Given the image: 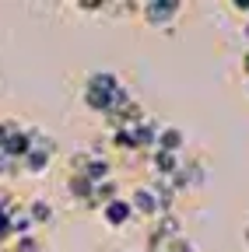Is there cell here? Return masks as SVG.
Listing matches in <instances>:
<instances>
[{
  "label": "cell",
  "instance_id": "obj_1",
  "mask_svg": "<svg viewBox=\"0 0 249 252\" xmlns=\"http://www.w3.org/2000/svg\"><path fill=\"white\" fill-rule=\"evenodd\" d=\"M123 102H130V94H127V88L119 84V77L112 70L88 74V81H84V105L91 112H112Z\"/></svg>",
  "mask_w": 249,
  "mask_h": 252
},
{
  "label": "cell",
  "instance_id": "obj_2",
  "mask_svg": "<svg viewBox=\"0 0 249 252\" xmlns=\"http://www.w3.org/2000/svg\"><path fill=\"white\" fill-rule=\"evenodd\" d=\"M130 210L134 214H141V217H154V214H158L162 217V207H158V196H154V189L151 186H137L134 189V193H130Z\"/></svg>",
  "mask_w": 249,
  "mask_h": 252
},
{
  "label": "cell",
  "instance_id": "obj_3",
  "mask_svg": "<svg viewBox=\"0 0 249 252\" xmlns=\"http://www.w3.org/2000/svg\"><path fill=\"white\" fill-rule=\"evenodd\" d=\"M141 11H144V21H147V25L165 28V25L176 21V14L182 11V4H144Z\"/></svg>",
  "mask_w": 249,
  "mask_h": 252
},
{
  "label": "cell",
  "instance_id": "obj_4",
  "mask_svg": "<svg viewBox=\"0 0 249 252\" xmlns=\"http://www.w3.org/2000/svg\"><path fill=\"white\" fill-rule=\"evenodd\" d=\"M130 217H134V210H130V203L127 200H109L106 207H102V220L109 228H123V224H130Z\"/></svg>",
  "mask_w": 249,
  "mask_h": 252
},
{
  "label": "cell",
  "instance_id": "obj_5",
  "mask_svg": "<svg viewBox=\"0 0 249 252\" xmlns=\"http://www.w3.org/2000/svg\"><path fill=\"white\" fill-rule=\"evenodd\" d=\"M158 147L154 151H169V154H179V147H182V133L176 130V126H158V140H154Z\"/></svg>",
  "mask_w": 249,
  "mask_h": 252
},
{
  "label": "cell",
  "instance_id": "obj_6",
  "mask_svg": "<svg viewBox=\"0 0 249 252\" xmlns=\"http://www.w3.org/2000/svg\"><path fill=\"white\" fill-rule=\"evenodd\" d=\"M151 165H154V172H162V175H176L179 172V154H169V151H154V158H151Z\"/></svg>",
  "mask_w": 249,
  "mask_h": 252
},
{
  "label": "cell",
  "instance_id": "obj_7",
  "mask_svg": "<svg viewBox=\"0 0 249 252\" xmlns=\"http://www.w3.org/2000/svg\"><path fill=\"white\" fill-rule=\"evenodd\" d=\"M32 220H53V207L49 200H32V214H28Z\"/></svg>",
  "mask_w": 249,
  "mask_h": 252
},
{
  "label": "cell",
  "instance_id": "obj_8",
  "mask_svg": "<svg viewBox=\"0 0 249 252\" xmlns=\"http://www.w3.org/2000/svg\"><path fill=\"white\" fill-rule=\"evenodd\" d=\"M11 126H14L11 119H7V123H0V147H4V140H7V133H11Z\"/></svg>",
  "mask_w": 249,
  "mask_h": 252
},
{
  "label": "cell",
  "instance_id": "obj_9",
  "mask_svg": "<svg viewBox=\"0 0 249 252\" xmlns=\"http://www.w3.org/2000/svg\"><path fill=\"white\" fill-rule=\"evenodd\" d=\"M242 67H246V74H249V53H246V56H242Z\"/></svg>",
  "mask_w": 249,
  "mask_h": 252
},
{
  "label": "cell",
  "instance_id": "obj_10",
  "mask_svg": "<svg viewBox=\"0 0 249 252\" xmlns=\"http://www.w3.org/2000/svg\"><path fill=\"white\" fill-rule=\"evenodd\" d=\"M246 242H249V224H246Z\"/></svg>",
  "mask_w": 249,
  "mask_h": 252
}]
</instances>
